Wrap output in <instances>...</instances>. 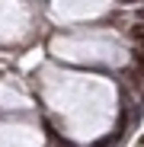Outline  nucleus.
I'll return each instance as SVG.
<instances>
[{
	"mask_svg": "<svg viewBox=\"0 0 144 147\" xmlns=\"http://www.w3.org/2000/svg\"><path fill=\"white\" fill-rule=\"evenodd\" d=\"M131 38H135V42H144V22H141V19H138V26L131 29Z\"/></svg>",
	"mask_w": 144,
	"mask_h": 147,
	"instance_id": "f257e3e1",
	"label": "nucleus"
},
{
	"mask_svg": "<svg viewBox=\"0 0 144 147\" xmlns=\"http://www.w3.org/2000/svg\"><path fill=\"white\" fill-rule=\"evenodd\" d=\"M112 144H115V134H112V138H106V141H96L93 147H112Z\"/></svg>",
	"mask_w": 144,
	"mask_h": 147,
	"instance_id": "f03ea898",
	"label": "nucleus"
},
{
	"mask_svg": "<svg viewBox=\"0 0 144 147\" xmlns=\"http://www.w3.org/2000/svg\"><path fill=\"white\" fill-rule=\"evenodd\" d=\"M138 19H141V22H144V10H138Z\"/></svg>",
	"mask_w": 144,
	"mask_h": 147,
	"instance_id": "7ed1b4c3",
	"label": "nucleus"
}]
</instances>
